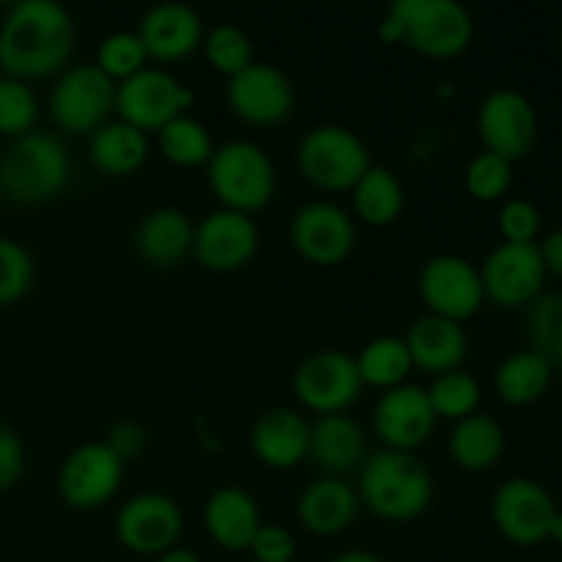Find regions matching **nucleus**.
<instances>
[{
  "instance_id": "43",
  "label": "nucleus",
  "mask_w": 562,
  "mask_h": 562,
  "mask_svg": "<svg viewBox=\"0 0 562 562\" xmlns=\"http://www.w3.org/2000/svg\"><path fill=\"white\" fill-rule=\"evenodd\" d=\"M110 450H113L115 459L121 464H132V461L140 459L148 448V431L135 420H119L108 431V439H102Z\"/></svg>"
},
{
  "instance_id": "42",
  "label": "nucleus",
  "mask_w": 562,
  "mask_h": 562,
  "mask_svg": "<svg viewBox=\"0 0 562 562\" xmlns=\"http://www.w3.org/2000/svg\"><path fill=\"white\" fill-rule=\"evenodd\" d=\"M22 472H25V445L9 423L0 420V494L14 488Z\"/></svg>"
},
{
  "instance_id": "23",
  "label": "nucleus",
  "mask_w": 562,
  "mask_h": 562,
  "mask_svg": "<svg viewBox=\"0 0 562 562\" xmlns=\"http://www.w3.org/2000/svg\"><path fill=\"white\" fill-rule=\"evenodd\" d=\"M404 344L409 349L412 366L417 371L431 373V376L459 371L467 360V351H470V338H467L464 324L450 322V318L442 316H431V313L415 318L406 327Z\"/></svg>"
},
{
  "instance_id": "36",
  "label": "nucleus",
  "mask_w": 562,
  "mask_h": 562,
  "mask_svg": "<svg viewBox=\"0 0 562 562\" xmlns=\"http://www.w3.org/2000/svg\"><path fill=\"white\" fill-rule=\"evenodd\" d=\"M93 64H97L113 82H124L130 80V77H135L137 71L146 69L148 55L137 33L115 31L99 42Z\"/></svg>"
},
{
  "instance_id": "11",
  "label": "nucleus",
  "mask_w": 562,
  "mask_h": 562,
  "mask_svg": "<svg viewBox=\"0 0 562 562\" xmlns=\"http://www.w3.org/2000/svg\"><path fill=\"white\" fill-rule=\"evenodd\" d=\"M477 135L483 151L519 162L538 140L536 104L516 88H494L477 104Z\"/></svg>"
},
{
  "instance_id": "8",
  "label": "nucleus",
  "mask_w": 562,
  "mask_h": 562,
  "mask_svg": "<svg viewBox=\"0 0 562 562\" xmlns=\"http://www.w3.org/2000/svg\"><path fill=\"white\" fill-rule=\"evenodd\" d=\"M195 102V93L184 86L176 75L159 66H146L130 80L119 82L115 88V113L119 121L132 124L140 132H159Z\"/></svg>"
},
{
  "instance_id": "12",
  "label": "nucleus",
  "mask_w": 562,
  "mask_h": 562,
  "mask_svg": "<svg viewBox=\"0 0 562 562\" xmlns=\"http://www.w3.org/2000/svg\"><path fill=\"white\" fill-rule=\"evenodd\" d=\"M289 241L302 261L313 267H338L357 245L355 217L333 201L302 203L291 214Z\"/></svg>"
},
{
  "instance_id": "20",
  "label": "nucleus",
  "mask_w": 562,
  "mask_h": 562,
  "mask_svg": "<svg viewBox=\"0 0 562 562\" xmlns=\"http://www.w3.org/2000/svg\"><path fill=\"white\" fill-rule=\"evenodd\" d=\"M143 47H146L148 60L159 64H176V60L190 58L198 53L206 36L201 14L187 3H159L151 5L140 16L137 25Z\"/></svg>"
},
{
  "instance_id": "28",
  "label": "nucleus",
  "mask_w": 562,
  "mask_h": 562,
  "mask_svg": "<svg viewBox=\"0 0 562 562\" xmlns=\"http://www.w3.org/2000/svg\"><path fill=\"white\" fill-rule=\"evenodd\" d=\"M148 154H151V143H148L146 132L119 119L99 126L88 140V157H91L93 168L102 170L104 176H115V179L137 173L146 165Z\"/></svg>"
},
{
  "instance_id": "26",
  "label": "nucleus",
  "mask_w": 562,
  "mask_h": 562,
  "mask_svg": "<svg viewBox=\"0 0 562 562\" xmlns=\"http://www.w3.org/2000/svg\"><path fill=\"white\" fill-rule=\"evenodd\" d=\"M192 239H195V225L181 209L162 206L148 212L137 223L135 250L148 267L173 269L192 256Z\"/></svg>"
},
{
  "instance_id": "16",
  "label": "nucleus",
  "mask_w": 562,
  "mask_h": 562,
  "mask_svg": "<svg viewBox=\"0 0 562 562\" xmlns=\"http://www.w3.org/2000/svg\"><path fill=\"white\" fill-rule=\"evenodd\" d=\"M124 470L104 442H82L60 461L58 494L69 508L97 510L119 494Z\"/></svg>"
},
{
  "instance_id": "21",
  "label": "nucleus",
  "mask_w": 562,
  "mask_h": 562,
  "mask_svg": "<svg viewBox=\"0 0 562 562\" xmlns=\"http://www.w3.org/2000/svg\"><path fill=\"white\" fill-rule=\"evenodd\" d=\"M360 494L346 477L322 475L307 483L296 497V521L311 536L335 538L355 525L360 514Z\"/></svg>"
},
{
  "instance_id": "25",
  "label": "nucleus",
  "mask_w": 562,
  "mask_h": 562,
  "mask_svg": "<svg viewBox=\"0 0 562 562\" xmlns=\"http://www.w3.org/2000/svg\"><path fill=\"white\" fill-rule=\"evenodd\" d=\"M307 459L324 472V475L344 477L357 472L368 459V437L355 417L322 415L311 423V442H307Z\"/></svg>"
},
{
  "instance_id": "22",
  "label": "nucleus",
  "mask_w": 562,
  "mask_h": 562,
  "mask_svg": "<svg viewBox=\"0 0 562 562\" xmlns=\"http://www.w3.org/2000/svg\"><path fill=\"white\" fill-rule=\"evenodd\" d=\"M311 423L291 406H274L258 415L250 428V450L269 470H294L307 459Z\"/></svg>"
},
{
  "instance_id": "49",
  "label": "nucleus",
  "mask_w": 562,
  "mask_h": 562,
  "mask_svg": "<svg viewBox=\"0 0 562 562\" xmlns=\"http://www.w3.org/2000/svg\"><path fill=\"white\" fill-rule=\"evenodd\" d=\"M560 53H562V25H560Z\"/></svg>"
},
{
  "instance_id": "32",
  "label": "nucleus",
  "mask_w": 562,
  "mask_h": 562,
  "mask_svg": "<svg viewBox=\"0 0 562 562\" xmlns=\"http://www.w3.org/2000/svg\"><path fill=\"white\" fill-rule=\"evenodd\" d=\"M157 148L176 168H206L214 154L212 135L195 115H179L157 132Z\"/></svg>"
},
{
  "instance_id": "40",
  "label": "nucleus",
  "mask_w": 562,
  "mask_h": 562,
  "mask_svg": "<svg viewBox=\"0 0 562 562\" xmlns=\"http://www.w3.org/2000/svg\"><path fill=\"white\" fill-rule=\"evenodd\" d=\"M541 225V209L527 201V198H510L499 206L497 228L503 241H508V245H538Z\"/></svg>"
},
{
  "instance_id": "33",
  "label": "nucleus",
  "mask_w": 562,
  "mask_h": 562,
  "mask_svg": "<svg viewBox=\"0 0 562 562\" xmlns=\"http://www.w3.org/2000/svg\"><path fill=\"white\" fill-rule=\"evenodd\" d=\"M426 393L428 401H431L437 420L450 423H459L464 420V417L475 415L483 398L481 382H477L472 373H467L464 368L434 376L431 384L426 387Z\"/></svg>"
},
{
  "instance_id": "34",
  "label": "nucleus",
  "mask_w": 562,
  "mask_h": 562,
  "mask_svg": "<svg viewBox=\"0 0 562 562\" xmlns=\"http://www.w3.org/2000/svg\"><path fill=\"white\" fill-rule=\"evenodd\" d=\"M527 340L530 351L541 355L549 366H562V291H543L527 307Z\"/></svg>"
},
{
  "instance_id": "10",
  "label": "nucleus",
  "mask_w": 562,
  "mask_h": 562,
  "mask_svg": "<svg viewBox=\"0 0 562 562\" xmlns=\"http://www.w3.org/2000/svg\"><path fill=\"white\" fill-rule=\"evenodd\" d=\"M417 291L431 316L459 324L475 316L486 302L481 269L470 258L456 256V252H439L428 258L417 274Z\"/></svg>"
},
{
  "instance_id": "4",
  "label": "nucleus",
  "mask_w": 562,
  "mask_h": 562,
  "mask_svg": "<svg viewBox=\"0 0 562 562\" xmlns=\"http://www.w3.org/2000/svg\"><path fill=\"white\" fill-rule=\"evenodd\" d=\"M206 181L220 206L241 214L267 209L278 192L272 157L252 140H228L214 148Z\"/></svg>"
},
{
  "instance_id": "38",
  "label": "nucleus",
  "mask_w": 562,
  "mask_h": 562,
  "mask_svg": "<svg viewBox=\"0 0 562 562\" xmlns=\"http://www.w3.org/2000/svg\"><path fill=\"white\" fill-rule=\"evenodd\" d=\"M510 184H514V162L497 157V154H475L464 170L467 192L481 203H494L505 198Z\"/></svg>"
},
{
  "instance_id": "46",
  "label": "nucleus",
  "mask_w": 562,
  "mask_h": 562,
  "mask_svg": "<svg viewBox=\"0 0 562 562\" xmlns=\"http://www.w3.org/2000/svg\"><path fill=\"white\" fill-rule=\"evenodd\" d=\"M329 562H387V560H382L379 554H373V552H366V549H349V552L335 554Z\"/></svg>"
},
{
  "instance_id": "35",
  "label": "nucleus",
  "mask_w": 562,
  "mask_h": 562,
  "mask_svg": "<svg viewBox=\"0 0 562 562\" xmlns=\"http://www.w3.org/2000/svg\"><path fill=\"white\" fill-rule=\"evenodd\" d=\"M201 49L206 55L209 66L228 77V80L245 71L250 64H256L250 36L241 27L231 25V22H223V25H214L212 31H206Z\"/></svg>"
},
{
  "instance_id": "2",
  "label": "nucleus",
  "mask_w": 562,
  "mask_h": 562,
  "mask_svg": "<svg viewBox=\"0 0 562 562\" xmlns=\"http://www.w3.org/2000/svg\"><path fill=\"white\" fill-rule=\"evenodd\" d=\"M71 157L53 132H27L0 151V198L14 206H42L69 187Z\"/></svg>"
},
{
  "instance_id": "15",
  "label": "nucleus",
  "mask_w": 562,
  "mask_h": 562,
  "mask_svg": "<svg viewBox=\"0 0 562 562\" xmlns=\"http://www.w3.org/2000/svg\"><path fill=\"white\" fill-rule=\"evenodd\" d=\"M558 503L547 486L532 477H508L492 497V521L499 536L514 547H538L549 541V525Z\"/></svg>"
},
{
  "instance_id": "30",
  "label": "nucleus",
  "mask_w": 562,
  "mask_h": 562,
  "mask_svg": "<svg viewBox=\"0 0 562 562\" xmlns=\"http://www.w3.org/2000/svg\"><path fill=\"white\" fill-rule=\"evenodd\" d=\"M554 368L541 355L521 349L494 368V393L508 406H530L547 395Z\"/></svg>"
},
{
  "instance_id": "24",
  "label": "nucleus",
  "mask_w": 562,
  "mask_h": 562,
  "mask_svg": "<svg viewBox=\"0 0 562 562\" xmlns=\"http://www.w3.org/2000/svg\"><path fill=\"white\" fill-rule=\"evenodd\" d=\"M261 525V505L247 488L220 486L203 503L206 536L225 552H247Z\"/></svg>"
},
{
  "instance_id": "7",
  "label": "nucleus",
  "mask_w": 562,
  "mask_h": 562,
  "mask_svg": "<svg viewBox=\"0 0 562 562\" xmlns=\"http://www.w3.org/2000/svg\"><path fill=\"white\" fill-rule=\"evenodd\" d=\"M115 88L93 60L69 66L49 91V119L64 135L91 137L115 113Z\"/></svg>"
},
{
  "instance_id": "48",
  "label": "nucleus",
  "mask_w": 562,
  "mask_h": 562,
  "mask_svg": "<svg viewBox=\"0 0 562 562\" xmlns=\"http://www.w3.org/2000/svg\"><path fill=\"white\" fill-rule=\"evenodd\" d=\"M549 541L560 543L562 547V510L558 508V514H554L552 525H549Z\"/></svg>"
},
{
  "instance_id": "27",
  "label": "nucleus",
  "mask_w": 562,
  "mask_h": 562,
  "mask_svg": "<svg viewBox=\"0 0 562 562\" xmlns=\"http://www.w3.org/2000/svg\"><path fill=\"white\" fill-rule=\"evenodd\" d=\"M505 428L497 417L486 412L464 417L453 423L448 434V456L459 470L464 472H488L499 464L505 456Z\"/></svg>"
},
{
  "instance_id": "17",
  "label": "nucleus",
  "mask_w": 562,
  "mask_h": 562,
  "mask_svg": "<svg viewBox=\"0 0 562 562\" xmlns=\"http://www.w3.org/2000/svg\"><path fill=\"white\" fill-rule=\"evenodd\" d=\"M231 113L250 126H278L294 113V86L274 64L256 60L225 82Z\"/></svg>"
},
{
  "instance_id": "31",
  "label": "nucleus",
  "mask_w": 562,
  "mask_h": 562,
  "mask_svg": "<svg viewBox=\"0 0 562 562\" xmlns=\"http://www.w3.org/2000/svg\"><path fill=\"white\" fill-rule=\"evenodd\" d=\"M355 362L362 384L382 390V393L406 384L409 373L415 371L404 338H395V335H379V338L368 340Z\"/></svg>"
},
{
  "instance_id": "3",
  "label": "nucleus",
  "mask_w": 562,
  "mask_h": 562,
  "mask_svg": "<svg viewBox=\"0 0 562 562\" xmlns=\"http://www.w3.org/2000/svg\"><path fill=\"white\" fill-rule=\"evenodd\" d=\"M357 477L360 503L384 521H412L434 499V477L415 453L376 450L362 461Z\"/></svg>"
},
{
  "instance_id": "37",
  "label": "nucleus",
  "mask_w": 562,
  "mask_h": 562,
  "mask_svg": "<svg viewBox=\"0 0 562 562\" xmlns=\"http://www.w3.org/2000/svg\"><path fill=\"white\" fill-rule=\"evenodd\" d=\"M38 119V99L27 82L0 75V135L22 137L33 132Z\"/></svg>"
},
{
  "instance_id": "18",
  "label": "nucleus",
  "mask_w": 562,
  "mask_h": 562,
  "mask_svg": "<svg viewBox=\"0 0 562 562\" xmlns=\"http://www.w3.org/2000/svg\"><path fill=\"white\" fill-rule=\"evenodd\" d=\"M373 434L384 450H404L415 453L437 431V415L428 401L426 387L420 384H401L384 390L373 404Z\"/></svg>"
},
{
  "instance_id": "9",
  "label": "nucleus",
  "mask_w": 562,
  "mask_h": 562,
  "mask_svg": "<svg viewBox=\"0 0 562 562\" xmlns=\"http://www.w3.org/2000/svg\"><path fill=\"white\" fill-rule=\"evenodd\" d=\"M362 379L355 357L340 349H318L307 355L291 376V390L307 412L344 415L362 395Z\"/></svg>"
},
{
  "instance_id": "45",
  "label": "nucleus",
  "mask_w": 562,
  "mask_h": 562,
  "mask_svg": "<svg viewBox=\"0 0 562 562\" xmlns=\"http://www.w3.org/2000/svg\"><path fill=\"white\" fill-rule=\"evenodd\" d=\"M379 38H382L384 44H404V27L398 25V20L384 14V20L379 22Z\"/></svg>"
},
{
  "instance_id": "6",
  "label": "nucleus",
  "mask_w": 562,
  "mask_h": 562,
  "mask_svg": "<svg viewBox=\"0 0 562 562\" xmlns=\"http://www.w3.org/2000/svg\"><path fill=\"white\" fill-rule=\"evenodd\" d=\"M404 27V44L426 58H456L475 36L472 14L456 0H395L387 9Z\"/></svg>"
},
{
  "instance_id": "19",
  "label": "nucleus",
  "mask_w": 562,
  "mask_h": 562,
  "mask_svg": "<svg viewBox=\"0 0 562 562\" xmlns=\"http://www.w3.org/2000/svg\"><path fill=\"white\" fill-rule=\"evenodd\" d=\"M258 241H261V234L250 214L220 206L195 225L192 256L209 272L228 274L252 261Z\"/></svg>"
},
{
  "instance_id": "39",
  "label": "nucleus",
  "mask_w": 562,
  "mask_h": 562,
  "mask_svg": "<svg viewBox=\"0 0 562 562\" xmlns=\"http://www.w3.org/2000/svg\"><path fill=\"white\" fill-rule=\"evenodd\" d=\"M36 280V261L22 241L0 236V307L20 302Z\"/></svg>"
},
{
  "instance_id": "44",
  "label": "nucleus",
  "mask_w": 562,
  "mask_h": 562,
  "mask_svg": "<svg viewBox=\"0 0 562 562\" xmlns=\"http://www.w3.org/2000/svg\"><path fill=\"white\" fill-rule=\"evenodd\" d=\"M538 250H541L543 267H547L549 278L562 280V228L549 231V234L538 241Z\"/></svg>"
},
{
  "instance_id": "5",
  "label": "nucleus",
  "mask_w": 562,
  "mask_h": 562,
  "mask_svg": "<svg viewBox=\"0 0 562 562\" xmlns=\"http://www.w3.org/2000/svg\"><path fill=\"white\" fill-rule=\"evenodd\" d=\"M373 165L366 140L344 124H318L296 143V170L324 192H351Z\"/></svg>"
},
{
  "instance_id": "13",
  "label": "nucleus",
  "mask_w": 562,
  "mask_h": 562,
  "mask_svg": "<svg viewBox=\"0 0 562 562\" xmlns=\"http://www.w3.org/2000/svg\"><path fill=\"white\" fill-rule=\"evenodd\" d=\"M184 514L173 497L143 492L126 499L115 514V538L121 547L140 558H154L179 547Z\"/></svg>"
},
{
  "instance_id": "47",
  "label": "nucleus",
  "mask_w": 562,
  "mask_h": 562,
  "mask_svg": "<svg viewBox=\"0 0 562 562\" xmlns=\"http://www.w3.org/2000/svg\"><path fill=\"white\" fill-rule=\"evenodd\" d=\"M154 562H203V560L198 558V554L192 552V549H184V547H173V549H170V552L159 554V558L154 560Z\"/></svg>"
},
{
  "instance_id": "14",
  "label": "nucleus",
  "mask_w": 562,
  "mask_h": 562,
  "mask_svg": "<svg viewBox=\"0 0 562 562\" xmlns=\"http://www.w3.org/2000/svg\"><path fill=\"white\" fill-rule=\"evenodd\" d=\"M483 294L497 307L514 311V307H530L547 285V267L538 245H508L499 241L481 267Z\"/></svg>"
},
{
  "instance_id": "1",
  "label": "nucleus",
  "mask_w": 562,
  "mask_h": 562,
  "mask_svg": "<svg viewBox=\"0 0 562 562\" xmlns=\"http://www.w3.org/2000/svg\"><path fill=\"white\" fill-rule=\"evenodd\" d=\"M75 49V20L55 0H20L0 20V71L31 82L58 75Z\"/></svg>"
},
{
  "instance_id": "41",
  "label": "nucleus",
  "mask_w": 562,
  "mask_h": 562,
  "mask_svg": "<svg viewBox=\"0 0 562 562\" xmlns=\"http://www.w3.org/2000/svg\"><path fill=\"white\" fill-rule=\"evenodd\" d=\"M247 552L252 562H291L296 558V541L285 527L261 525Z\"/></svg>"
},
{
  "instance_id": "29",
  "label": "nucleus",
  "mask_w": 562,
  "mask_h": 562,
  "mask_svg": "<svg viewBox=\"0 0 562 562\" xmlns=\"http://www.w3.org/2000/svg\"><path fill=\"white\" fill-rule=\"evenodd\" d=\"M406 192L395 170L384 165H371L362 179L351 187V209L360 223L368 228H387L404 214Z\"/></svg>"
}]
</instances>
